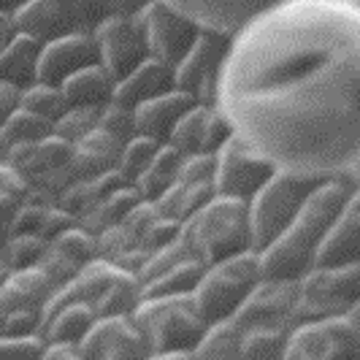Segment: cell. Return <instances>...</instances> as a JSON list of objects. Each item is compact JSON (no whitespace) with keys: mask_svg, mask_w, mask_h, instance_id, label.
<instances>
[{"mask_svg":"<svg viewBox=\"0 0 360 360\" xmlns=\"http://www.w3.org/2000/svg\"><path fill=\"white\" fill-rule=\"evenodd\" d=\"M217 106L276 168L330 179L360 160V8L279 0L233 36Z\"/></svg>","mask_w":360,"mask_h":360,"instance_id":"cell-1","label":"cell"},{"mask_svg":"<svg viewBox=\"0 0 360 360\" xmlns=\"http://www.w3.org/2000/svg\"><path fill=\"white\" fill-rule=\"evenodd\" d=\"M360 184L355 171L323 179L307 195L298 214L288 228L260 250V271L263 276H288L301 279L309 269H314L317 247L325 238L333 219L342 214L349 193Z\"/></svg>","mask_w":360,"mask_h":360,"instance_id":"cell-2","label":"cell"},{"mask_svg":"<svg viewBox=\"0 0 360 360\" xmlns=\"http://www.w3.org/2000/svg\"><path fill=\"white\" fill-rule=\"evenodd\" d=\"M133 320L144 333L152 358H165L171 352H193L206 330L193 292L179 295H146L133 311Z\"/></svg>","mask_w":360,"mask_h":360,"instance_id":"cell-3","label":"cell"},{"mask_svg":"<svg viewBox=\"0 0 360 360\" xmlns=\"http://www.w3.org/2000/svg\"><path fill=\"white\" fill-rule=\"evenodd\" d=\"M181 236L193 244V250L206 266L236 252L252 250L250 200L214 195L200 212L181 222Z\"/></svg>","mask_w":360,"mask_h":360,"instance_id":"cell-4","label":"cell"},{"mask_svg":"<svg viewBox=\"0 0 360 360\" xmlns=\"http://www.w3.org/2000/svg\"><path fill=\"white\" fill-rule=\"evenodd\" d=\"M260 276H263L260 252H255V250H244L231 257H222L217 263H209L193 290L200 317L206 323L233 317L238 304L247 298V292L255 288V282Z\"/></svg>","mask_w":360,"mask_h":360,"instance_id":"cell-5","label":"cell"},{"mask_svg":"<svg viewBox=\"0 0 360 360\" xmlns=\"http://www.w3.org/2000/svg\"><path fill=\"white\" fill-rule=\"evenodd\" d=\"M320 181L323 179H307L285 168H276L271 174V179L250 198V236L255 252L266 250L288 228Z\"/></svg>","mask_w":360,"mask_h":360,"instance_id":"cell-6","label":"cell"},{"mask_svg":"<svg viewBox=\"0 0 360 360\" xmlns=\"http://www.w3.org/2000/svg\"><path fill=\"white\" fill-rule=\"evenodd\" d=\"M355 301H360V260L344 266H314L298 279L292 325L347 314Z\"/></svg>","mask_w":360,"mask_h":360,"instance_id":"cell-7","label":"cell"},{"mask_svg":"<svg viewBox=\"0 0 360 360\" xmlns=\"http://www.w3.org/2000/svg\"><path fill=\"white\" fill-rule=\"evenodd\" d=\"M106 17V0H30L14 14L19 30L36 36L38 41H52L71 33H95V27Z\"/></svg>","mask_w":360,"mask_h":360,"instance_id":"cell-8","label":"cell"},{"mask_svg":"<svg viewBox=\"0 0 360 360\" xmlns=\"http://www.w3.org/2000/svg\"><path fill=\"white\" fill-rule=\"evenodd\" d=\"M274 171H276V165L266 155H260L252 144H247L238 133H233L217 152V195L250 200L271 179Z\"/></svg>","mask_w":360,"mask_h":360,"instance_id":"cell-9","label":"cell"},{"mask_svg":"<svg viewBox=\"0 0 360 360\" xmlns=\"http://www.w3.org/2000/svg\"><path fill=\"white\" fill-rule=\"evenodd\" d=\"M92 36L98 41L101 63L106 65L108 73H111L117 82L149 57L144 14H133V17L108 14V17L95 27Z\"/></svg>","mask_w":360,"mask_h":360,"instance_id":"cell-10","label":"cell"},{"mask_svg":"<svg viewBox=\"0 0 360 360\" xmlns=\"http://www.w3.org/2000/svg\"><path fill=\"white\" fill-rule=\"evenodd\" d=\"M141 14H144L146 25L149 54L168 65H176L193 46V41L198 38L200 25L165 0H152Z\"/></svg>","mask_w":360,"mask_h":360,"instance_id":"cell-11","label":"cell"},{"mask_svg":"<svg viewBox=\"0 0 360 360\" xmlns=\"http://www.w3.org/2000/svg\"><path fill=\"white\" fill-rule=\"evenodd\" d=\"M84 360H149V344L133 314L98 317L82 339Z\"/></svg>","mask_w":360,"mask_h":360,"instance_id":"cell-12","label":"cell"},{"mask_svg":"<svg viewBox=\"0 0 360 360\" xmlns=\"http://www.w3.org/2000/svg\"><path fill=\"white\" fill-rule=\"evenodd\" d=\"M298 298V279L288 276H260L247 298L233 311L241 328L252 325H292V307Z\"/></svg>","mask_w":360,"mask_h":360,"instance_id":"cell-13","label":"cell"},{"mask_svg":"<svg viewBox=\"0 0 360 360\" xmlns=\"http://www.w3.org/2000/svg\"><path fill=\"white\" fill-rule=\"evenodd\" d=\"M231 44H233L231 33H222V30H214V27H200L193 46L174 65V87L195 92V87L206 76L222 73L225 57L231 52Z\"/></svg>","mask_w":360,"mask_h":360,"instance_id":"cell-14","label":"cell"},{"mask_svg":"<svg viewBox=\"0 0 360 360\" xmlns=\"http://www.w3.org/2000/svg\"><path fill=\"white\" fill-rule=\"evenodd\" d=\"M92 63H101L98 41L92 33H71L44 41V49L38 57V82L60 87L71 73Z\"/></svg>","mask_w":360,"mask_h":360,"instance_id":"cell-15","label":"cell"},{"mask_svg":"<svg viewBox=\"0 0 360 360\" xmlns=\"http://www.w3.org/2000/svg\"><path fill=\"white\" fill-rule=\"evenodd\" d=\"M95 257H98L95 233H90L82 225H73L68 231L49 238V247H46L44 257L38 260V266L49 274V279L54 285H63L71 276H76Z\"/></svg>","mask_w":360,"mask_h":360,"instance_id":"cell-16","label":"cell"},{"mask_svg":"<svg viewBox=\"0 0 360 360\" xmlns=\"http://www.w3.org/2000/svg\"><path fill=\"white\" fill-rule=\"evenodd\" d=\"M181 14L195 19L200 27H214L236 36L255 14L269 8L279 0H165Z\"/></svg>","mask_w":360,"mask_h":360,"instance_id":"cell-17","label":"cell"},{"mask_svg":"<svg viewBox=\"0 0 360 360\" xmlns=\"http://www.w3.org/2000/svg\"><path fill=\"white\" fill-rule=\"evenodd\" d=\"M195 95L187 90H165L155 98H149L144 103L133 108L136 111V127L141 136L158 139V141H168L171 130L176 127L181 120V114L190 106H195Z\"/></svg>","mask_w":360,"mask_h":360,"instance_id":"cell-18","label":"cell"},{"mask_svg":"<svg viewBox=\"0 0 360 360\" xmlns=\"http://www.w3.org/2000/svg\"><path fill=\"white\" fill-rule=\"evenodd\" d=\"M165 90H174V65H168V63L149 54L144 63H139L127 76H122L117 82L111 101L136 108L139 103H144V101Z\"/></svg>","mask_w":360,"mask_h":360,"instance_id":"cell-19","label":"cell"},{"mask_svg":"<svg viewBox=\"0 0 360 360\" xmlns=\"http://www.w3.org/2000/svg\"><path fill=\"white\" fill-rule=\"evenodd\" d=\"M54 288L57 285L41 266L11 269L0 285V309L3 311H11V309H41L44 311V304L54 292Z\"/></svg>","mask_w":360,"mask_h":360,"instance_id":"cell-20","label":"cell"},{"mask_svg":"<svg viewBox=\"0 0 360 360\" xmlns=\"http://www.w3.org/2000/svg\"><path fill=\"white\" fill-rule=\"evenodd\" d=\"M360 260V212L344 206L317 247L314 266H344Z\"/></svg>","mask_w":360,"mask_h":360,"instance_id":"cell-21","label":"cell"},{"mask_svg":"<svg viewBox=\"0 0 360 360\" xmlns=\"http://www.w3.org/2000/svg\"><path fill=\"white\" fill-rule=\"evenodd\" d=\"M41 49H44V41L19 30L11 38V44L0 52V82H8L19 90H27L30 84H36Z\"/></svg>","mask_w":360,"mask_h":360,"instance_id":"cell-22","label":"cell"},{"mask_svg":"<svg viewBox=\"0 0 360 360\" xmlns=\"http://www.w3.org/2000/svg\"><path fill=\"white\" fill-rule=\"evenodd\" d=\"M120 152H122V144L114 136H108L106 130L95 127L79 141H73V168L79 179L106 174L111 168H117Z\"/></svg>","mask_w":360,"mask_h":360,"instance_id":"cell-23","label":"cell"},{"mask_svg":"<svg viewBox=\"0 0 360 360\" xmlns=\"http://www.w3.org/2000/svg\"><path fill=\"white\" fill-rule=\"evenodd\" d=\"M60 87L71 106H106L114 98L117 79L108 73L103 63H92V65H84L76 73H71Z\"/></svg>","mask_w":360,"mask_h":360,"instance_id":"cell-24","label":"cell"},{"mask_svg":"<svg viewBox=\"0 0 360 360\" xmlns=\"http://www.w3.org/2000/svg\"><path fill=\"white\" fill-rule=\"evenodd\" d=\"M214 195H217L214 181H174L152 203H155V209L162 217H171V219L184 222V219H190L195 212H200Z\"/></svg>","mask_w":360,"mask_h":360,"instance_id":"cell-25","label":"cell"},{"mask_svg":"<svg viewBox=\"0 0 360 360\" xmlns=\"http://www.w3.org/2000/svg\"><path fill=\"white\" fill-rule=\"evenodd\" d=\"M144 298V288L141 279L136 274L117 269V274L108 279V285L101 290V295L95 298V314L98 317H117V314H133L136 307Z\"/></svg>","mask_w":360,"mask_h":360,"instance_id":"cell-26","label":"cell"},{"mask_svg":"<svg viewBox=\"0 0 360 360\" xmlns=\"http://www.w3.org/2000/svg\"><path fill=\"white\" fill-rule=\"evenodd\" d=\"M98 320L95 309L87 301H73L57 309L46 323L41 325V339L44 342H82L84 333Z\"/></svg>","mask_w":360,"mask_h":360,"instance_id":"cell-27","label":"cell"},{"mask_svg":"<svg viewBox=\"0 0 360 360\" xmlns=\"http://www.w3.org/2000/svg\"><path fill=\"white\" fill-rule=\"evenodd\" d=\"M181 155L176 146H171L168 141H162L158 146V152H155V158L149 160L144 171H141V176L133 181V187L141 193V198L144 200H155L160 193H165L176 176H179V165H181Z\"/></svg>","mask_w":360,"mask_h":360,"instance_id":"cell-28","label":"cell"},{"mask_svg":"<svg viewBox=\"0 0 360 360\" xmlns=\"http://www.w3.org/2000/svg\"><path fill=\"white\" fill-rule=\"evenodd\" d=\"M241 336L244 328L236 323L233 317H222L206 325L198 347H195V358L200 360H236L241 358Z\"/></svg>","mask_w":360,"mask_h":360,"instance_id":"cell-29","label":"cell"},{"mask_svg":"<svg viewBox=\"0 0 360 360\" xmlns=\"http://www.w3.org/2000/svg\"><path fill=\"white\" fill-rule=\"evenodd\" d=\"M206 271V263L200 260L198 255L193 257H184L179 263L168 266L165 271H160L158 276L141 282L144 288V298L146 295H179V292H193L198 279Z\"/></svg>","mask_w":360,"mask_h":360,"instance_id":"cell-30","label":"cell"},{"mask_svg":"<svg viewBox=\"0 0 360 360\" xmlns=\"http://www.w3.org/2000/svg\"><path fill=\"white\" fill-rule=\"evenodd\" d=\"M141 200H144L141 198V193H139L133 184H122V187L111 190L106 198L98 200L84 217H79V225L87 228L90 233L98 236L103 228L114 225V222H120V219H122L136 203H141Z\"/></svg>","mask_w":360,"mask_h":360,"instance_id":"cell-31","label":"cell"},{"mask_svg":"<svg viewBox=\"0 0 360 360\" xmlns=\"http://www.w3.org/2000/svg\"><path fill=\"white\" fill-rule=\"evenodd\" d=\"M285 360H330V339L325 320L295 323L288 333Z\"/></svg>","mask_w":360,"mask_h":360,"instance_id":"cell-32","label":"cell"},{"mask_svg":"<svg viewBox=\"0 0 360 360\" xmlns=\"http://www.w3.org/2000/svg\"><path fill=\"white\" fill-rule=\"evenodd\" d=\"M292 325H252L244 328L241 358L244 360H282Z\"/></svg>","mask_w":360,"mask_h":360,"instance_id":"cell-33","label":"cell"},{"mask_svg":"<svg viewBox=\"0 0 360 360\" xmlns=\"http://www.w3.org/2000/svg\"><path fill=\"white\" fill-rule=\"evenodd\" d=\"M209 111H212V106H203V103H195V106L187 108L181 114V120L176 122V127L171 130L168 144L176 146L181 155L200 152L203 130H206V122H209Z\"/></svg>","mask_w":360,"mask_h":360,"instance_id":"cell-34","label":"cell"},{"mask_svg":"<svg viewBox=\"0 0 360 360\" xmlns=\"http://www.w3.org/2000/svg\"><path fill=\"white\" fill-rule=\"evenodd\" d=\"M19 106L30 108V111H36V114H41V117H46V120L57 122V120L71 108V103H68V98H65L63 87L46 84V82H36V84H30L27 90H22Z\"/></svg>","mask_w":360,"mask_h":360,"instance_id":"cell-35","label":"cell"},{"mask_svg":"<svg viewBox=\"0 0 360 360\" xmlns=\"http://www.w3.org/2000/svg\"><path fill=\"white\" fill-rule=\"evenodd\" d=\"M3 133L8 136V141H41L54 133V122L30 108L17 106L11 111V117L6 120Z\"/></svg>","mask_w":360,"mask_h":360,"instance_id":"cell-36","label":"cell"},{"mask_svg":"<svg viewBox=\"0 0 360 360\" xmlns=\"http://www.w3.org/2000/svg\"><path fill=\"white\" fill-rule=\"evenodd\" d=\"M162 141L158 139H149V136H133L127 144H122V152H120V160H117V171L125 176L127 184H133V181L141 176V171H144L149 160L155 158V152H158V146Z\"/></svg>","mask_w":360,"mask_h":360,"instance_id":"cell-37","label":"cell"},{"mask_svg":"<svg viewBox=\"0 0 360 360\" xmlns=\"http://www.w3.org/2000/svg\"><path fill=\"white\" fill-rule=\"evenodd\" d=\"M49 247V238L41 233H11L6 250H3V260L8 263V269H27V266H38V260L44 257Z\"/></svg>","mask_w":360,"mask_h":360,"instance_id":"cell-38","label":"cell"},{"mask_svg":"<svg viewBox=\"0 0 360 360\" xmlns=\"http://www.w3.org/2000/svg\"><path fill=\"white\" fill-rule=\"evenodd\" d=\"M325 328L330 339V360H360V339L347 314L325 317Z\"/></svg>","mask_w":360,"mask_h":360,"instance_id":"cell-39","label":"cell"},{"mask_svg":"<svg viewBox=\"0 0 360 360\" xmlns=\"http://www.w3.org/2000/svg\"><path fill=\"white\" fill-rule=\"evenodd\" d=\"M98 127L106 130L108 136H114L120 144H127L133 136H139V127H136V111L130 106H122L117 101H108L106 106L101 108V120Z\"/></svg>","mask_w":360,"mask_h":360,"instance_id":"cell-40","label":"cell"},{"mask_svg":"<svg viewBox=\"0 0 360 360\" xmlns=\"http://www.w3.org/2000/svg\"><path fill=\"white\" fill-rule=\"evenodd\" d=\"M101 108L103 106H71L57 122H54V133L68 139V141H79L82 136H87L90 130L98 127L101 120Z\"/></svg>","mask_w":360,"mask_h":360,"instance_id":"cell-41","label":"cell"},{"mask_svg":"<svg viewBox=\"0 0 360 360\" xmlns=\"http://www.w3.org/2000/svg\"><path fill=\"white\" fill-rule=\"evenodd\" d=\"M46 342L41 333L30 336H6L0 333V360H41Z\"/></svg>","mask_w":360,"mask_h":360,"instance_id":"cell-42","label":"cell"},{"mask_svg":"<svg viewBox=\"0 0 360 360\" xmlns=\"http://www.w3.org/2000/svg\"><path fill=\"white\" fill-rule=\"evenodd\" d=\"M214 171L217 155H212V152H193V155L181 158L176 181H214Z\"/></svg>","mask_w":360,"mask_h":360,"instance_id":"cell-43","label":"cell"},{"mask_svg":"<svg viewBox=\"0 0 360 360\" xmlns=\"http://www.w3.org/2000/svg\"><path fill=\"white\" fill-rule=\"evenodd\" d=\"M233 133H236L233 125L228 122V117L222 114V108L212 106V111H209V122H206V130H203V141H200V152H212V155H217V152L222 149V144H225Z\"/></svg>","mask_w":360,"mask_h":360,"instance_id":"cell-44","label":"cell"},{"mask_svg":"<svg viewBox=\"0 0 360 360\" xmlns=\"http://www.w3.org/2000/svg\"><path fill=\"white\" fill-rule=\"evenodd\" d=\"M0 333H6V336L41 333V309H11V311H6Z\"/></svg>","mask_w":360,"mask_h":360,"instance_id":"cell-45","label":"cell"},{"mask_svg":"<svg viewBox=\"0 0 360 360\" xmlns=\"http://www.w3.org/2000/svg\"><path fill=\"white\" fill-rule=\"evenodd\" d=\"M181 233V222L179 219H171V217H162L158 214V219L146 228L144 238H141V244H144L149 252H155V250H160L162 244H168V241H174L176 236Z\"/></svg>","mask_w":360,"mask_h":360,"instance_id":"cell-46","label":"cell"},{"mask_svg":"<svg viewBox=\"0 0 360 360\" xmlns=\"http://www.w3.org/2000/svg\"><path fill=\"white\" fill-rule=\"evenodd\" d=\"M149 250H146L144 244H136V247H130V250H125V252H120L111 263L117 266V269L127 271V274H136L139 276V271H141V266L146 263V257H149Z\"/></svg>","mask_w":360,"mask_h":360,"instance_id":"cell-47","label":"cell"},{"mask_svg":"<svg viewBox=\"0 0 360 360\" xmlns=\"http://www.w3.org/2000/svg\"><path fill=\"white\" fill-rule=\"evenodd\" d=\"M41 360H84L82 342H46Z\"/></svg>","mask_w":360,"mask_h":360,"instance_id":"cell-48","label":"cell"},{"mask_svg":"<svg viewBox=\"0 0 360 360\" xmlns=\"http://www.w3.org/2000/svg\"><path fill=\"white\" fill-rule=\"evenodd\" d=\"M19 98H22V90L8 84V82H0V127L6 125V120L11 117V111L19 106Z\"/></svg>","mask_w":360,"mask_h":360,"instance_id":"cell-49","label":"cell"},{"mask_svg":"<svg viewBox=\"0 0 360 360\" xmlns=\"http://www.w3.org/2000/svg\"><path fill=\"white\" fill-rule=\"evenodd\" d=\"M108 3V14H122V17H133V14H141L152 0H106Z\"/></svg>","mask_w":360,"mask_h":360,"instance_id":"cell-50","label":"cell"},{"mask_svg":"<svg viewBox=\"0 0 360 360\" xmlns=\"http://www.w3.org/2000/svg\"><path fill=\"white\" fill-rule=\"evenodd\" d=\"M19 33L17 27V19H14V14H8V11H0V52L11 44V38Z\"/></svg>","mask_w":360,"mask_h":360,"instance_id":"cell-51","label":"cell"},{"mask_svg":"<svg viewBox=\"0 0 360 360\" xmlns=\"http://www.w3.org/2000/svg\"><path fill=\"white\" fill-rule=\"evenodd\" d=\"M347 317H349V323L355 325V333H358V339H360V301H355L352 307L347 309Z\"/></svg>","mask_w":360,"mask_h":360,"instance_id":"cell-52","label":"cell"},{"mask_svg":"<svg viewBox=\"0 0 360 360\" xmlns=\"http://www.w3.org/2000/svg\"><path fill=\"white\" fill-rule=\"evenodd\" d=\"M30 3V0H0V11H8V14H17L19 8Z\"/></svg>","mask_w":360,"mask_h":360,"instance_id":"cell-53","label":"cell"},{"mask_svg":"<svg viewBox=\"0 0 360 360\" xmlns=\"http://www.w3.org/2000/svg\"><path fill=\"white\" fill-rule=\"evenodd\" d=\"M8 149H11V141H8V136H6L3 127H0V165H3L6 158H8Z\"/></svg>","mask_w":360,"mask_h":360,"instance_id":"cell-54","label":"cell"},{"mask_svg":"<svg viewBox=\"0 0 360 360\" xmlns=\"http://www.w3.org/2000/svg\"><path fill=\"white\" fill-rule=\"evenodd\" d=\"M352 171H355V176H358V179H360V160L355 162V168H352Z\"/></svg>","mask_w":360,"mask_h":360,"instance_id":"cell-55","label":"cell"},{"mask_svg":"<svg viewBox=\"0 0 360 360\" xmlns=\"http://www.w3.org/2000/svg\"><path fill=\"white\" fill-rule=\"evenodd\" d=\"M347 3H352V6H358L360 8V0H347Z\"/></svg>","mask_w":360,"mask_h":360,"instance_id":"cell-56","label":"cell"}]
</instances>
